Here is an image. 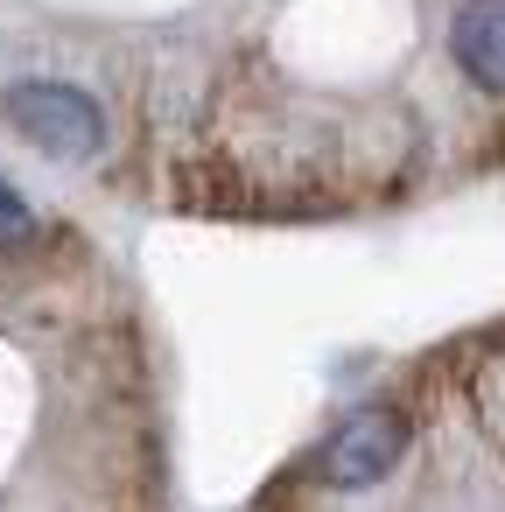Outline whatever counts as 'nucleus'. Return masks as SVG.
Segmentation results:
<instances>
[{"instance_id":"1","label":"nucleus","mask_w":505,"mask_h":512,"mask_svg":"<svg viewBox=\"0 0 505 512\" xmlns=\"http://www.w3.org/2000/svg\"><path fill=\"white\" fill-rule=\"evenodd\" d=\"M8 127H15L29 148L57 155V162H92L99 141H106L99 106H92L78 85H57V78H29V85H15V92H8Z\"/></svg>"},{"instance_id":"2","label":"nucleus","mask_w":505,"mask_h":512,"mask_svg":"<svg viewBox=\"0 0 505 512\" xmlns=\"http://www.w3.org/2000/svg\"><path fill=\"white\" fill-rule=\"evenodd\" d=\"M400 456H407V421H400L393 407H365V414H351V421L316 449V477H323L330 491H365V484H379Z\"/></svg>"},{"instance_id":"3","label":"nucleus","mask_w":505,"mask_h":512,"mask_svg":"<svg viewBox=\"0 0 505 512\" xmlns=\"http://www.w3.org/2000/svg\"><path fill=\"white\" fill-rule=\"evenodd\" d=\"M449 57L477 92L505 99V0H463L449 22Z\"/></svg>"},{"instance_id":"4","label":"nucleus","mask_w":505,"mask_h":512,"mask_svg":"<svg viewBox=\"0 0 505 512\" xmlns=\"http://www.w3.org/2000/svg\"><path fill=\"white\" fill-rule=\"evenodd\" d=\"M36 239V211H29V197L8 183V176H0V253H8V246H29Z\"/></svg>"}]
</instances>
